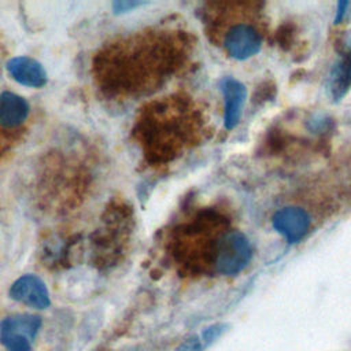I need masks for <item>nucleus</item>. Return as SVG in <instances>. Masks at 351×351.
Listing matches in <instances>:
<instances>
[{
	"mask_svg": "<svg viewBox=\"0 0 351 351\" xmlns=\"http://www.w3.org/2000/svg\"><path fill=\"white\" fill-rule=\"evenodd\" d=\"M189 36L178 29L145 27L118 36L96 52L92 73L112 100H133L158 90L188 60Z\"/></svg>",
	"mask_w": 351,
	"mask_h": 351,
	"instance_id": "f257e3e1",
	"label": "nucleus"
},
{
	"mask_svg": "<svg viewBox=\"0 0 351 351\" xmlns=\"http://www.w3.org/2000/svg\"><path fill=\"white\" fill-rule=\"evenodd\" d=\"M203 122L191 97L169 95L147 103L133 126V137L149 166L174 162L202 136Z\"/></svg>",
	"mask_w": 351,
	"mask_h": 351,
	"instance_id": "f03ea898",
	"label": "nucleus"
},
{
	"mask_svg": "<svg viewBox=\"0 0 351 351\" xmlns=\"http://www.w3.org/2000/svg\"><path fill=\"white\" fill-rule=\"evenodd\" d=\"M41 326V319L32 314L7 317L0 324V343L7 351H30Z\"/></svg>",
	"mask_w": 351,
	"mask_h": 351,
	"instance_id": "39448f33",
	"label": "nucleus"
},
{
	"mask_svg": "<svg viewBox=\"0 0 351 351\" xmlns=\"http://www.w3.org/2000/svg\"><path fill=\"white\" fill-rule=\"evenodd\" d=\"M273 228L288 243H298L310 228V217L303 208L284 207L273 215Z\"/></svg>",
	"mask_w": 351,
	"mask_h": 351,
	"instance_id": "6e6552de",
	"label": "nucleus"
},
{
	"mask_svg": "<svg viewBox=\"0 0 351 351\" xmlns=\"http://www.w3.org/2000/svg\"><path fill=\"white\" fill-rule=\"evenodd\" d=\"M221 89L225 97V115H223L225 128L233 129L240 121L247 90L240 81L230 77L222 80Z\"/></svg>",
	"mask_w": 351,
	"mask_h": 351,
	"instance_id": "9d476101",
	"label": "nucleus"
},
{
	"mask_svg": "<svg viewBox=\"0 0 351 351\" xmlns=\"http://www.w3.org/2000/svg\"><path fill=\"white\" fill-rule=\"evenodd\" d=\"M251 255L252 250L248 239L241 232L232 229L219 250L215 273L222 276H234L248 265Z\"/></svg>",
	"mask_w": 351,
	"mask_h": 351,
	"instance_id": "423d86ee",
	"label": "nucleus"
},
{
	"mask_svg": "<svg viewBox=\"0 0 351 351\" xmlns=\"http://www.w3.org/2000/svg\"><path fill=\"white\" fill-rule=\"evenodd\" d=\"M219 43L230 58L244 60L261 49L262 38L250 23L236 22L219 33Z\"/></svg>",
	"mask_w": 351,
	"mask_h": 351,
	"instance_id": "0eeeda50",
	"label": "nucleus"
},
{
	"mask_svg": "<svg viewBox=\"0 0 351 351\" xmlns=\"http://www.w3.org/2000/svg\"><path fill=\"white\" fill-rule=\"evenodd\" d=\"M7 70L15 81L25 86L40 88L47 82L44 67L34 59L27 56H16L8 60Z\"/></svg>",
	"mask_w": 351,
	"mask_h": 351,
	"instance_id": "9b49d317",
	"label": "nucleus"
},
{
	"mask_svg": "<svg viewBox=\"0 0 351 351\" xmlns=\"http://www.w3.org/2000/svg\"><path fill=\"white\" fill-rule=\"evenodd\" d=\"M29 103L19 95L0 92V158L10 154L27 132Z\"/></svg>",
	"mask_w": 351,
	"mask_h": 351,
	"instance_id": "20e7f679",
	"label": "nucleus"
},
{
	"mask_svg": "<svg viewBox=\"0 0 351 351\" xmlns=\"http://www.w3.org/2000/svg\"><path fill=\"white\" fill-rule=\"evenodd\" d=\"M10 298L34 308L49 306V295L45 284L33 274L19 277L10 288Z\"/></svg>",
	"mask_w": 351,
	"mask_h": 351,
	"instance_id": "1a4fd4ad",
	"label": "nucleus"
},
{
	"mask_svg": "<svg viewBox=\"0 0 351 351\" xmlns=\"http://www.w3.org/2000/svg\"><path fill=\"white\" fill-rule=\"evenodd\" d=\"M225 328H226L225 324H215V325H211V326H208L207 329H204L203 333H202V336H200V339H202V341H203V346L207 347V346H210L213 341H215V340L226 330Z\"/></svg>",
	"mask_w": 351,
	"mask_h": 351,
	"instance_id": "ddd939ff",
	"label": "nucleus"
},
{
	"mask_svg": "<svg viewBox=\"0 0 351 351\" xmlns=\"http://www.w3.org/2000/svg\"><path fill=\"white\" fill-rule=\"evenodd\" d=\"M232 229L225 215L213 207H204L170 228L167 250L184 267L193 270L211 267L215 271L219 250Z\"/></svg>",
	"mask_w": 351,
	"mask_h": 351,
	"instance_id": "7ed1b4c3",
	"label": "nucleus"
},
{
	"mask_svg": "<svg viewBox=\"0 0 351 351\" xmlns=\"http://www.w3.org/2000/svg\"><path fill=\"white\" fill-rule=\"evenodd\" d=\"M329 88L335 100H340L351 88V51L341 55L335 63L329 77Z\"/></svg>",
	"mask_w": 351,
	"mask_h": 351,
	"instance_id": "f8f14e48",
	"label": "nucleus"
},
{
	"mask_svg": "<svg viewBox=\"0 0 351 351\" xmlns=\"http://www.w3.org/2000/svg\"><path fill=\"white\" fill-rule=\"evenodd\" d=\"M140 3H136V1H133V3H125V1H121V3H115L114 4V8H117L118 10V12H122V11H128V10H130L132 7H137Z\"/></svg>",
	"mask_w": 351,
	"mask_h": 351,
	"instance_id": "dca6fc26",
	"label": "nucleus"
},
{
	"mask_svg": "<svg viewBox=\"0 0 351 351\" xmlns=\"http://www.w3.org/2000/svg\"><path fill=\"white\" fill-rule=\"evenodd\" d=\"M348 7V3L347 1H340L337 4V11H336V18H335V23H340L344 14H346V8Z\"/></svg>",
	"mask_w": 351,
	"mask_h": 351,
	"instance_id": "2eb2a0df",
	"label": "nucleus"
},
{
	"mask_svg": "<svg viewBox=\"0 0 351 351\" xmlns=\"http://www.w3.org/2000/svg\"><path fill=\"white\" fill-rule=\"evenodd\" d=\"M204 346H203V341L199 336L193 335V336H189L188 339H185L177 348V351H203Z\"/></svg>",
	"mask_w": 351,
	"mask_h": 351,
	"instance_id": "4468645a",
	"label": "nucleus"
}]
</instances>
